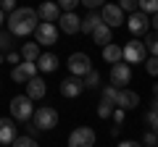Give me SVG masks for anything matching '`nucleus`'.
Masks as SVG:
<instances>
[{"instance_id":"1","label":"nucleus","mask_w":158,"mask_h":147,"mask_svg":"<svg viewBox=\"0 0 158 147\" xmlns=\"http://www.w3.org/2000/svg\"><path fill=\"white\" fill-rule=\"evenodd\" d=\"M37 11L34 8H13L11 13H8V32L13 34V37H27V34L34 32V26H37Z\"/></svg>"},{"instance_id":"2","label":"nucleus","mask_w":158,"mask_h":147,"mask_svg":"<svg viewBox=\"0 0 158 147\" xmlns=\"http://www.w3.org/2000/svg\"><path fill=\"white\" fill-rule=\"evenodd\" d=\"M32 118H34V129L50 131V129H56V126H58V110H56V108H50V105L34 108V110H32Z\"/></svg>"},{"instance_id":"3","label":"nucleus","mask_w":158,"mask_h":147,"mask_svg":"<svg viewBox=\"0 0 158 147\" xmlns=\"http://www.w3.org/2000/svg\"><path fill=\"white\" fill-rule=\"evenodd\" d=\"M32 110H34V100H29L27 95H16L11 100V118L19 121V124L32 118Z\"/></svg>"},{"instance_id":"4","label":"nucleus","mask_w":158,"mask_h":147,"mask_svg":"<svg viewBox=\"0 0 158 147\" xmlns=\"http://www.w3.org/2000/svg\"><path fill=\"white\" fill-rule=\"evenodd\" d=\"M124 18H127V13L121 11L116 3H108V0H106V3L100 6V21H103V24H108L111 29L121 26V24H124Z\"/></svg>"},{"instance_id":"5","label":"nucleus","mask_w":158,"mask_h":147,"mask_svg":"<svg viewBox=\"0 0 158 147\" xmlns=\"http://www.w3.org/2000/svg\"><path fill=\"white\" fill-rule=\"evenodd\" d=\"M124 24H127V29H129L135 37H140V34H145L148 29H150V13H145V11H132L129 13V18H124Z\"/></svg>"},{"instance_id":"6","label":"nucleus","mask_w":158,"mask_h":147,"mask_svg":"<svg viewBox=\"0 0 158 147\" xmlns=\"http://www.w3.org/2000/svg\"><path fill=\"white\" fill-rule=\"evenodd\" d=\"M145 45H142L140 40H129L127 45H121V61H127L129 66H135V63H142L145 61Z\"/></svg>"},{"instance_id":"7","label":"nucleus","mask_w":158,"mask_h":147,"mask_svg":"<svg viewBox=\"0 0 158 147\" xmlns=\"http://www.w3.org/2000/svg\"><path fill=\"white\" fill-rule=\"evenodd\" d=\"M132 81V66L127 61L111 63V84L113 87H127Z\"/></svg>"},{"instance_id":"8","label":"nucleus","mask_w":158,"mask_h":147,"mask_svg":"<svg viewBox=\"0 0 158 147\" xmlns=\"http://www.w3.org/2000/svg\"><path fill=\"white\" fill-rule=\"evenodd\" d=\"M34 34H37V45H56L58 42V26L53 21H42L34 26Z\"/></svg>"},{"instance_id":"9","label":"nucleus","mask_w":158,"mask_h":147,"mask_svg":"<svg viewBox=\"0 0 158 147\" xmlns=\"http://www.w3.org/2000/svg\"><path fill=\"white\" fill-rule=\"evenodd\" d=\"M66 66H69V71H71L74 76H85V74L92 68V61H90L87 53H71L69 61H66Z\"/></svg>"},{"instance_id":"10","label":"nucleus","mask_w":158,"mask_h":147,"mask_svg":"<svg viewBox=\"0 0 158 147\" xmlns=\"http://www.w3.org/2000/svg\"><path fill=\"white\" fill-rule=\"evenodd\" d=\"M69 145L71 147H92L95 145V131L90 126H77V129L69 134Z\"/></svg>"},{"instance_id":"11","label":"nucleus","mask_w":158,"mask_h":147,"mask_svg":"<svg viewBox=\"0 0 158 147\" xmlns=\"http://www.w3.org/2000/svg\"><path fill=\"white\" fill-rule=\"evenodd\" d=\"M34 74H37V63L34 61H19L16 66H13V71H11V79L16 81V84H24V81L29 79V76H34Z\"/></svg>"},{"instance_id":"12","label":"nucleus","mask_w":158,"mask_h":147,"mask_svg":"<svg viewBox=\"0 0 158 147\" xmlns=\"http://www.w3.org/2000/svg\"><path fill=\"white\" fill-rule=\"evenodd\" d=\"M24 84H27V97H29V100H42V97L48 95V84H45V79H40L37 74H34V76H29Z\"/></svg>"},{"instance_id":"13","label":"nucleus","mask_w":158,"mask_h":147,"mask_svg":"<svg viewBox=\"0 0 158 147\" xmlns=\"http://www.w3.org/2000/svg\"><path fill=\"white\" fill-rule=\"evenodd\" d=\"M85 92V84H82V76H66V79L61 81V95L63 97H79Z\"/></svg>"},{"instance_id":"14","label":"nucleus","mask_w":158,"mask_h":147,"mask_svg":"<svg viewBox=\"0 0 158 147\" xmlns=\"http://www.w3.org/2000/svg\"><path fill=\"white\" fill-rule=\"evenodd\" d=\"M56 21H58V29H61L63 34H77L79 32V16L74 11H63Z\"/></svg>"},{"instance_id":"15","label":"nucleus","mask_w":158,"mask_h":147,"mask_svg":"<svg viewBox=\"0 0 158 147\" xmlns=\"http://www.w3.org/2000/svg\"><path fill=\"white\" fill-rule=\"evenodd\" d=\"M116 105L124 108V110H132V108L140 105V95H137V92H132V89L118 87V92H116Z\"/></svg>"},{"instance_id":"16","label":"nucleus","mask_w":158,"mask_h":147,"mask_svg":"<svg viewBox=\"0 0 158 147\" xmlns=\"http://www.w3.org/2000/svg\"><path fill=\"white\" fill-rule=\"evenodd\" d=\"M58 16H61V8H58L56 0H45V3L37 6V18L40 21H56Z\"/></svg>"},{"instance_id":"17","label":"nucleus","mask_w":158,"mask_h":147,"mask_svg":"<svg viewBox=\"0 0 158 147\" xmlns=\"http://www.w3.org/2000/svg\"><path fill=\"white\" fill-rule=\"evenodd\" d=\"M34 63H37V71L50 74V71H56V68H58V55H56V53H40Z\"/></svg>"},{"instance_id":"18","label":"nucleus","mask_w":158,"mask_h":147,"mask_svg":"<svg viewBox=\"0 0 158 147\" xmlns=\"http://www.w3.org/2000/svg\"><path fill=\"white\" fill-rule=\"evenodd\" d=\"M16 121L13 118H0V145H11L16 137Z\"/></svg>"},{"instance_id":"19","label":"nucleus","mask_w":158,"mask_h":147,"mask_svg":"<svg viewBox=\"0 0 158 147\" xmlns=\"http://www.w3.org/2000/svg\"><path fill=\"white\" fill-rule=\"evenodd\" d=\"M90 34H92V42H95L98 47H100V45H106V42H111V26H108V24H103V21L98 24V26L92 29Z\"/></svg>"},{"instance_id":"20","label":"nucleus","mask_w":158,"mask_h":147,"mask_svg":"<svg viewBox=\"0 0 158 147\" xmlns=\"http://www.w3.org/2000/svg\"><path fill=\"white\" fill-rule=\"evenodd\" d=\"M98 24H100V13H98L95 8H92V11L87 13L85 18H79V32H85V34H90L92 29L98 26Z\"/></svg>"},{"instance_id":"21","label":"nucleus","mask_w":158,"mask_h":147,"mask_svg":"<svg viewBox=\"0 0 158 147\" xmlns=\"http://www.w3.org/2000/svg\"><path fill=\"white\" fill-rule=\"evenodd\" d=\"M103 61H106V63H116V61H121V45L106 42V45H103Z\"/></svg>"},{"instance_id":"22","label":"nucleus","mask_w":158,"mask_h":147,"mask_svg":"<svg viewBox=\"0 0 158 147\" xmlns=\"http://www.w3.org/2000/svg\"><path fill=\"white\" fill-rule=\"evenodd\" d=\"M82 84H85V89H98V87H100V74H98L95 68H90V71L82 76Z\"/></svg>"},{"instance_id":"23","label":"nucleus","mask_w":158,"mask_h":147,"mask_svg":"<svg viewBox=\"0 0 158 147\" xmlns=\"http://www.w3.org/2000/svg\"><path fill=\"white\" fill-rule=\"evenodd\" d=\"M19 55H21L24 61H37L40 45H37V42H24V47H21V53H19Z\"/></svg>"},{"instance_id":"24","label":"nucleus","mask_w":158,"mask_h":147,"mask_svg":"<svg viewBox=\"0 0 158 147\" xmlns=\"http://www.w3.org/2000/svg\"><path fill=\"white\" fill-rule=\"evenodd\" d=\"M13 50V34L11 32H0V53Z\"/></svg>"},{"instance_id":"25","label":"nucleus","mask_w":158,"mask_h":147,"mask_svg":"<svg viewBox=\"0 0 158 147\" xmlns=\"http://www.w3.org/2000/svg\"><path fill=\"white\" fill-rule=\"evenodd\" d=\"M116 92H118V87H113V84L103 87V95H100V100H106V102H113V105H116Z\"/></svg>"},{"instance_id":"26","label":"nucleus","mask_w":158,"mask_h":147,"mask_svg":"<svg viewBox=\"0 0 158 147\" xmlns=\"http://www.w3.org/2000/svg\"><path fill=\"white\" fill-rule=\"evenodd\" d=\"M145 50L150 53V55H156V53H158V45H156V32H153V29L145 34Z\"/></svg>"},{"instance_id":"27","label":"nucleus","mask_w":158,"mask_h":147,"mask_svg":"<svg viewBox=\"0 0 158 147\" xmlns=\"http://www.w3.org/2000/svg\"><path fill=\"white\" fill-rule=\"evenodd\" d=\"M11 145H16V147H32V145H37V139H34V137H29V134H24V137L16 134Z\"/></svg>"},{"instance_id":"28","label":"nucleus","mask_w":158,"mask_h":147,"mask_svg":"<svg viewBox=\"0 0 158 147\" xmlns=\"http://www.w3.org/2000/svg\"><path fill=\"white\" fill-rule=\"evenodd\" d=\"M113 102H106V100H100V105H98V118H111V110H113Z\"/></svg>"},{"instance_id":"29","label":"nucleus","mask_w":158,"mask_h":147,"mask_svg":"<svg viewBox=\"0 0 158 147\" xmlns=\"http://www.w3.org/2000/svg\"><path fill=\"white\" fill-rule=\"evenodd\" d=\"M137 8H140V11H145V13H156L158 0H137Z\"/></svg>"},{"instance_id":"30","label":"nucleus","mask_w":158,"mask_h":147,"mask_svg":"<svg viewBox=\"0 0 158 147\" xmlns=\"http://www.w3.org/2000/svg\"><path fill=\"white\" fill-rule=\"evenodd\" d=\"M145 124H148V129H153V131H156V126H158V116H156V105H150V110H148V116H145Z\"/></svg>"},{"instance_id":"31","label":"nucleus","mask_w":158,"mask_h":147,"mask_svg":"<svg viewBox=\"0 0 158 147\" xmlns=\"http://www.w3.org/2000/svg\"><path fill=\"white\" fill-rule=\"evenodd\" d=\"M145 71L150 74V76H156V74H158V58H156V55H150V58L145 61Z\"/></svg>"},{"instance_id":"32","label":"nucleus","mask_w":158,"mask_h":147,"mask_svg":"<svg viewBox=\"0 0 158 147\" xmlns=\"http://www.w3.org/2000/svg\"><path fill=\"white\" fill-rule=\"evenodd\" d=\"M116 6L121 8L124 13H132V11H137V0H118Z\"/></svg>"},{"instance_id":"33","label":"nucleus","mask_w":158,"mask_h":147,"mask_svg":"<svg viewBox=\"0 0 158 147\" xmlns=\"http://www.w3.org/2000/svg\"><path fill=\"white\" fill-rule=\"evenodd\" d=\"M56 3H58L61 11H74V8L79 6V0H56Z\"/></svg>"},{"instance_id":"34","label":"nucleus","mask_w":158,"mask_h":147,"mask_svg":"<svg viewBox=\"0 0 158 147\" xmlns=\"http://www.w3.org/2000/svg\"><path fill=\"white\" fill-rule=\"evenodd\" d=\"M103 3H106V0H79V6H85V8H90V11H92V8H100Z\"/></svg>"},{"instance_id":"35","label":"nucleus","mask_w":158,"mask_h":147,"mask_svg":"<svg viewBox=\"0 0 158 147\" xmlns=\"http://www.w3.org/2000/svg\"><path fill=\"white\" fill-rule=\"evenodd\" d=\"M3 58H6V61H8V63H13V66H16V63H19V61H21V55H19V53H16V50H8V53H6V55H3Z\"/></svg>"},{"instance_id":"36","label":"nucleus","mask_w":158,"mask_h":147,"mask_svg":"<svg viewBox=\"0 0 158 147\" xmlns=\"http://www.w3.org/2000/svg\"><path fill=\"white\" fill-rule=\"evenodd\" d=\"M0 8H3V11H8V13H11L13 8H16V0H0Z\"/></svg>"},{"instance_id":"37","label":"nucleus","mask_w":158,"mask_h":147,"mask_svg":"<svg viewBox=\"0 0 158 147\" xmlns=\"http://www.w3.org/2000/svg\"><path fill=\"white\" fill-rule=\"evenodd\" d=\"M142 142H145L148 147H153V145H156V142H158V139H156V131L150 129V131H148V134H145V139H142Z\"/></svg>"},{"instance_id":"38","label":"nucleus","mask_w":158,"mask_h":147,"mask_svg":"<svg viewBox=\"0 0 158 147\" xmlns=\"http://www.w3.org/2000/svg\"><path fill=\"white\" fill-rule=\"evenodd\" d=\"M3 24H6V11L0 8V26H3Z\"/></svg>"},{"instance_id":"39","label":"nucleus","mask_w":158,"mask_h":147,"mask_svg":"<svg viewBox=\"0 0 158 147\" xmlns=\"http://www.w3.org/2000/svg\"><path fill=\"white\" fill-rule=\"evenodd\" d=\"M3 61H6V58H3V53H0V66H3Z\"/></svg>"},{"instance_id":"40","label":"nucleus","mask_w":158,"mask_h":147,"mask_svg":"<svg viewBox=\"0 0 158 147\" xmlns=\"http://www.w3.org/2000/svg\"><path fill=\"white\" fill-rule=\"evenodd\" d=\"M0 89H3V81H0Z\"/></svg>"}]
</instances>
